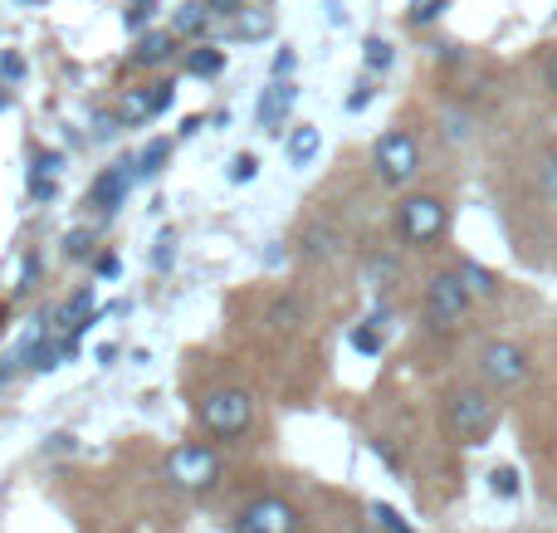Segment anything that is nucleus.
Returning <instances> with one entry per match:
<instances>
[{"label":"nucleus","instance_id":"obj_1","mask_svg":"<svg viewBox=\"0 0 557 533\" xmlns=\"http://www.w3.org/2000/svg\"><path fill=\"white\" fill-rule=\"evenodd\" d=\"M445 426L460 446H484L499 426V401L490 387H450L445 392Z\"/></svg>","mask_w":557,"mask_h":533},{"label":"nucleus","instance_id":"obj_2","mask_svg":"<svg viewBox=\"0 0 557 533\" xmlns=\"http://www.w3.org/2000/svg\"><path fill=\"white\" fill-rule=\"evenodd\" d=\"M480 377H484V387H490V392H513V387H523V382L533 377L529 348H523V343H513V338L484 343V348H480Z\"/></svg>","mask_w":557,"mask_h":533},{"label":"nucleus","instance_id":"obj_3","mask_svg":"<svg viewBox=\"0 0 557 533\" xmlns=\"http://www.w3.org/2000/svg\"><path fill=\"white\" fill-rule=\"evenodd\" d=\"M201 421H206V431H211L215 441H235V436H245V431H250V421H255V401H250V392H245V387H215V392H206V401H201Z\"/></svg>","mask_w":557,"mask_h":533},{"label":"nucleus","instance_id":"obj_4","mask_svg":"<svg viewBox=\"0 0 557 533\" xmlns=\"http://www.w3.org/2000/svg\"><path fill=\"white\" fill-rule=\"evenodd\" d=\"M470 299H474V294L465 289L460 270H441V274H431V284H425V323H431L435 333L460 329L465 313H470Z\"/></svg>","mask_w":557,"mask_h":533},{"label":"nucleus","instance_id":"obj_5","mask_svg":"<svg viewBox=\"0 0 557 533\" xmlns=\"http://www.w3.org/2000/svg\"><path fill=\"white\" fill-rule=\"evenodd\" d=\"M372 166L386 186H406L416 172H421V142H416L406 127H392L372 142Z\"/></svg>","mask_w":557,"mask_h":533},{"label":"nucleus","instance_id":"obj_6","mask_svg":"<svg viewBox=\"0 0 557 533\" xmlns=\"http://www.w3.org/2000/svg\"><path fill=\"white\" fill-rule=\"evenodd\" d=\"M445 225H450V211H445L441 196H406L401 206H396V231H401L406 245H435L445 235Z\"/></svg>","mask_w":557,"mask_h":533},{"label":"nucleus","instance_id":"obj_7","mask_svg":"<svg viewBox=\"0 0 557 533\" xmlns=\"http://www.w3.org/2000/svg\"><path fill=\"white\" fill-rule=\"evenodd\" d=\"M166 480L176 489H186V495H206L221 480V456L211 446H176L166 456Z\"/></svg>","mask_w":557,"mask_h":533},{"label":"nucleus","instance_id":"obj_8","mask_svg":"<svg viewBox=\"0 0 557 533\" xmlns=\"http://www.w3.org/2000/svg\"><path fill=\"white\" fill-rule=\"evenodd\" d=\"M298 509L278 495H260L240 509V533H298Z\"/></svg>","mask_w":557,"mask_h":533},{"label":"nucleus","instance_id":"obj_9","mask_svg":"<svg viewBox=\"0 0 557 533\" xmlns=\"http://www.w3.org/2000/svg\"><path fill=\"white\" fill-rule=\"evenodd\" d=\"M294 103H298V84L274 78V84L260 94V103H255V123H260L264 133H278V127H284V117L294 113Z\"/></svg>","mask_w":557,"mask_h":533},{"label":"nucleus","instance_id":"obj_10","mask_svg":"<svg viewBox=\"0 0 557 533\" xmlns=\"http://www.w3.org/2000/svg\"><path fill=\"white\" fill-rule=\"evenodd\" d=\"M127 186H133V162L108 166V172L94 182V211H98V215H117V206H123Z\"/></svg>","mask_w":557,"mask_h":533},{"label":"nucleus","instance_id":"obj_11","mask_svg":"<svg viewBox=\"0 0 557 533\" xmlns=\"http://www.w3.org/2000/svg\"><path fill=\"white\" fill-rule=\"evenodd\" d=\"M337 245H343V235H337L327 221H313L304 235H298V250H304V260H327Z\"/></svg>","mask_w":557,"mask_h":533},{"label":"nucleus","instance_id":"obj_12","mask_svg":"<svg viewBox=\"0 0 557 533\" xmlns=\"http://www.w3.org/2000/svg\"><path fill=\"white\" fill-rule=\"evenodd\" d=\"M117 123L123 127H143L147 117H157V108H152V94H147V88H133V94H123L117 98Z\"/></svg>","mask_w":557,"mask_h":533},{"label":"nucleus","instance_id":"obj_13","mask_svg":"<svg viewBox=\"0 0 557 533\" xmlns=\"http://www.w3.org/2000/svg\"><path fill=\"white\" fill-rule=\"evenodd\" d=\"M318 147H323V133L313 123L294 127V137H288V166H308L318 157Z\"/></svg>","mask_w":557,"mask_h":533},{"label":"nucleus","instance_id":"obj_14","mask_svg":"<svg viewBox=\"0 0 557 533\" xmlns=\"http://www.w3.org/2000/svg\"><path fill=\"white\" fill-rule=\"evenodd\" d=\"M162 59H172V35H162V29H147L143 39H137L133 49V64H162Z\"/></svg>","mask_w":557,"mask_h":533},{"label":"nucleus","instance_id":"obj_15","mask_svg":"<svg viewBox=\"0 0 557 533\" xmlns=\"http://www.w3.org/2000/svg\"><path fill=\"white\" fill-rule=\"evenodd\" d=\"M460 280L470 294H480V299H494L499 294V280H494V270H484L480 260H460Z\"/></svg>","mask_w":557,"mask_h":533},{"label":"nucleus","instance_id":"obj_16","mask_svg":"<svg viewBox=\"0 0 557 533\" xmlns=\"http://www.w3.org/2000/svg\"><path fill=\"white\" fill-rule=\"evenodd\" d=\"M270 29H274L270 10H240V15H235V25H231V35L235 39H264Z\"/></svg>","mask_w":557,"mask_h":533},{"label":"nucleus","instance_id":"obj_17","mask_svg":"<svg viewBox=\"0 0 557 533\" xmlns=\"http://www.w3.org/2000/svg\"><path fill=\"white\" fill-rule=\"evenodd\" d=\"M211 15H215L211 5H196V0H186V5L176 10V20H172V25H176V35H206V25H211Z\"/></svg>","mask_w":557,"mask_h":533},{"label":"nucleus","instance_id":"obj_18","mask_svg":"<svg viewBox=\"0 0 557 533\" xmlns=\"http://www.w3.org/2000/svg\"><path fill=\"white\" fill-rule=\"evenodd\" d=\"M225 69V49H191L186 54V74H196V78H215Z\"/></svg>","mask_w":557,"mask_h":533},{"label":"nucleus","instance_id":"obj_19","mask_svg":"<svg viewBox=\"0 0 557 533\" xmlns=\"http://www.w3.org/2000/svg\"><path fill=\"white\" fill-rule=\"evenodd\" d=\"M270 323H274L278 333L298 329V323H304V303H298L294 294H284V299H274V303H270Z\"/></svg>","mask_w":557,"mask_h":533},{"label":"nucleus","instance_id":"obj_20","mask_svg":"<svg viewBox=\"0 0 557 533\" xmlns=\"http://www.w3.org/2000/svg\"><path fill=\"white\" fill-rule=\"evenodd\" d=\"M362 64L372 69V74H386V69L396 64V49L386 45L382 35H372V39H367V45H362Z\"/></svg>","mask_w":557,"mask_h":533},{"label":"nucleus","instance_id":"obj_21","mask_svg":"<svg viewBox=\"0 0 557 533\" xmlns=\"http://www.w3.org/2000/svg\"><path fill=\"white\" fill-rule=\"evenodd\" d=\"M490 489H494L499 499H519V489H523L519 470H513V466H494V470H490Z\"/></svg>","mask_w":557,"mask_h":533},{"label":"nucleus","instance_id":"obj_22","mask_svg":"<svg viewBox=\"0 0 557 533\" xmlns=\"http://www.w3.org/2000/svg\"><path fill=\"white\" fill-rule=\"evenodd\" d=\"M172 157V142L166 137H152V142L143 147V157H137V172L143 176H152V172H162V162Z\"/></svg>","mask_w":557,"mask_h":533},{"label":"nucleus","instance_id":"obj_23","mask_svg":"<svg viewBox=\"0 0 557 533\" xmlns=\"http://www.w3.org/2000/svg\"><path fill=\"white\" fill-rule=\"evenodd\" d=\"M64 255L69 260H88V255H94V231H69L64 235Z\"/></svg>","mask_w":557,"mask_h":533},{"label":"nucleus","instance_id":"obj_24","mask_svg":"<svg viewBox=\"0 0 557 533\" xmlns=\"http://www.w3.org/2000/svg\"><path fill=\"white\" fill-rule=\"evenodd\" d=\"M372 519H376V524H382L386 533H416L411 524H406V519L401 515H396V509L392 505H372Z\"/></svg>","mask_w":557,"mask_h":533},{"label":"nucleus","instance_id":"obj_25","mask_svg":"<svg viewBox=\"0 0 557 533\" xmlns=\"http://www.w3.org/2000/svg\"><path fill=\"white\" fill-rule=\"evenodd\" d=\"M152 10H157V0H127V29H143L147 20H152Z\"/></svg>","mask_w":557,"mask_h":533},{"label":"nucleus","instance_id":"obj_26","mask_svg":"<svg viewBox=\"0 0 557 533\" xmlns=\"http://www.w3.org/2000/svg\"><path fill=\"white\" fill-rule=\"evenodd\" d=\"M539 78H543V94H548L553 103H557V49H548V54H543V64H539Z\"/></svg>","mask_w":557,"mask_h":533},{"label":"nucleus","instance_id":"obj_27","mask_svg":"<svg viewBox=\"0 0 557 533\" xmlns=\"http://www.w3.org/2000/svg\"><path fill=\"white\" fill-rule=\"evenodd\" d=\"M445 5H450V0H425V5H411V25H431V20H441Z\"/></svg>","mask_w":557,"mask_h":533},{"label":"nucleus","instance_id":"obj_28","mask_svg":"<svg viewBox=\"0 0 557 533\" xmlns=\"http://www.w3.org/2000/svg\"><path fill=\"white\" fill-rule=\"evenodd\" d=\"M352 348L367 352V358H376V352H382V333H376V329H357L352 333Z\"/></svg>","mask_w":557,"mask_h":533},{"label":"nucleus","instance_id":"obj_29","mask_svg":"<svg viewBox=\"0 0 557 533\" xmlns=\"http://www.w3.org/2000/svg\"><path fill=\"white\" fill-rule=\"evenodd\" d=\"M255 172H260V162H255V152H240V157H235V162H231V182H250Z\"/></svg>","mask_w":557,"mask_h":533},{"label":"nucleus","instance_id":"obj_30","mask_svg":"<svg viewBox=\"0 0 557 533\" xmlns=\"http://www.w3.org/2000/svg\"><path fill=\"white\" fill-rule=\"evenodd\" d=\"M176 260V235L172 231H162V240H157V255H152V264L157 270H166V264Z\"/></svg>","mask_w":557,"mask_h":533},{"label":"nucleus","instance_id":"obj_31","mask_svg":"<svg viewBox=\"0 0 557 533\" xmlns=\"http://www.w3.org/2000/svg\"><path fill=\"white\" fill-rule=\"evenodd\" d=\"M539 182H543V196H553V201H557V147L548 152V162H543Z\"/></svg>","mask_w":557,"mask_h":533},{"label":"nucleus","instance_id":"obj_32","mask_svg":"<svg viewBox=\"0 0 557 533\" xmlns=\"http://www.w3.org/2000/svg\"><path fill=\"white\" fill-rule=\"evenodd\" d=\"M367 274H372V280H382V284H392L396 280V260H392V255H376V260L367 264Z\"/></svg>","mask_w":557,"mask_h":533},{"label":"nucleus","instance_id":"obj_33","mask_svg":"<svg viewBox=\"0 0 557 533\" xmlns=\"http://www.w3.org/2000/svg\"><path fill=\"white\" fill-rule=\"evenodd\" d=\"M445 137H450V142H465V137H470V117L450 113V117H445Z\"/></svg>","mask_w":557,"mask_h":533},{"label":"nucleus","instance_id":"obj_34","mask_svg":"<svg viewBox=\"0 0 557 533\" xmlns=\"http://www.w3.org/2000/svg\"><path fill=\"white\" fill-rule=\"evenodd\" d=\"M94 270L103 274V280H117V270H123V264H117V255H113V250H103V255L94 260Z\"/></svg>","mask_w":557,"mask_h":533},{"label":"nucleus","instance_id":"obj_35","mask_svg":"<svg viewBox=\"0 0 557 533\" xmlns=\"http://www.w3.org/2000/svg\"><path fill=\"white\" fill-rule=\"evenodd\" d=\"M59 162H64L59 152H39V157H35V172H39V176H49V172H59Z\"/></svg>","mask_w":557,"mask_h":533},{"label":"nucleus","instance_id":"obj_36","mask_svg":"<svg viewBox=\"0 0 557 533\" xmlns=\"http://www.w3.org/2000/svg\"><path fill=\"white\" fill-rule=\"evenodd\" d=\"M0 74H5V78H20V74H25V59H20V54H5V59H0Z\"/></svg>","mask_w":557,"mask_h":533},{"label":"nucleus","instance_id":"obj_37","mask_svg":"<svg viewBox=\"0 0 557 533\" xmlns=\"http://www.w3.org/2000/svg\"><path fill=\"white\" fill-rule=\"evenodd\" d=\"M206 5H211L215 15H231V20H235V15H240V10H245L240 0H206Z\"/></svg>","mask_w":557,"mask_h":533},{"label":"nucleus","instance_id":"obj_38","mask_svg":"<svg viewBox=\"0 0 557 533\" xmlns=\"http://www.w3.org/2000/svg\"><path fill=\"white\" fill-rule=\"evenodd\" d=\"M152 108L162 113V108H172V84H157L152 88Z\"/></svg>","mask_w":557,"mask_h":533},{"label":"nucleus","instance_id":"obj_39","mask_svg":"<svg viewBox=\"0 0 557 533\" xmlns=\"http://www.w3.org/2000/svg\"><path fill=\"white\" fill-rule=\"evenodd\" d=\"M367 103H372V84H357V94L347 98V108H352V113H357V108H367Z\"/></svg>","mask_w":557,"mask_h":533},{"label":"nucleus","instance_id":"obj_40","mask_svg":"<svg viewBox=\"0 0 557 533\" xmlns=\"http://www.w3.org/2000/svg\"><path fill=\"white\" fill-rule=\"evenodd\" d=\"M288 69H294V49H278V59H274V78H284Z\"/></svg>","mask_w":557,"mask_h":533},{"label":"nucleus","instance_id":"obj_41","mask_svg":"<svg viewBox=\"0 0 557 533\" xmlns=\"http://www.w3.org/2000/svg\"><path fill=\"white\" fill-rule=\"evenodd\" d=\"M29 191L45 201V196H54V182H49V176H35V182H29Z\"/></svg>","mask_w":557,"mask_h":533},{"label":"nucleus","instance_id":"obj_42","mask_svg":"<svg viewBox=\"0 0 557 533\" xmlns=\"http://www.w3.org/2000/svg\"><path fill=\"white\" fill-rule=\"evenodd\" d=\"M327 20H333V25H347V10L333 0V5H327Z\"/></svg>","mask_w":557,"mask_h":533},{"label":"nucleus","instance_id":"obj_43","mask_svg":"<svg viewBox=\"0 0 557 533\" xmlns=\"http://www.w3.org/2000/svg\"><path fill=\"white\" fill-rule=\"evenodd\" d=\"M5 382H10V368H0V392H5Z\"/></svg>","mask_w":557,"mask_h":533},{"label":"nucleus","instance_id":"obj_44","mask_svg":"<svg viewBox=\"0 0 557 533\" xmlns=\"http://www.w3.org/2000/svg\"><path fill=\"white\" fill-rule=\"evenodd\" d=\"M5 108H10V98H5V94H0V113H5Z\"/></svg>","mask_w":557,"mask_h":533},{"label":"nucleus","instance_id":"obj_45","mask_svg":"<svg viewBox=\"0 0 557 533\" xmlns=\"http://www.w3.org/2000/svg\"><path fill=\"white\" fill-rule=\"evenodd\" d=\"M0 319H5V303H0Z\"/></svg>","mask_w":557,"mask_h":533}]
</instances>
